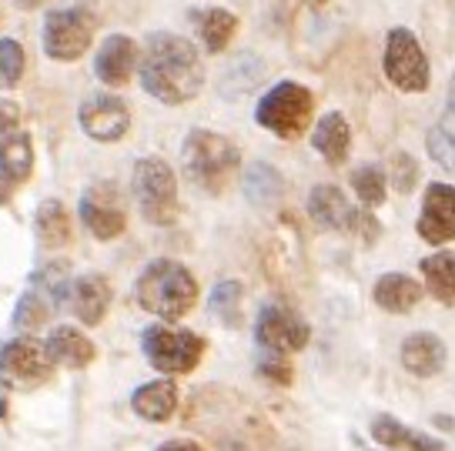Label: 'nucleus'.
Returning a JSON list of instances; mask_svg holds the SVG:
<instances>
[{
	"mask_svg": "<svg viewBox=\"0 0 455 451\" xmlns=\"http://www.w3.org/2000/svg\"><path fill=\"white\" fill-rule=\"evenodd\" d=\"M141 87L161 104H188L204 87V60L198 47L178 34H151L141 57Z\"/></svg>",
	"mask_w": 455,
	"mask_h": 451,
	"instance_id": "1",
	"label": "nucleus"
},
{
	"mask_svg": "<svg viewBox=\"0 0 455 451\" xmlns=\"http://www.w3.org/2000/svg\"><path fill=\"white\" fill-rule=\"evenodd\" d=\"M134 297L148 314H155L161 321H178L198 301V281L181 261L157 257L141 271V278L134 284Z\"/></svg>",
	"mask_w": 455,
	"mask_h": 451,
	"instance_id": "2",
	"label": "nucleus"
},
{
	"mask_svg": "<svg viewBox=\"0 0 455 451\" xmlns=\"http://www.w3.org/2000/svg\"><path fill=\"white\" fill-rule=\"evenodd\" d=\"M181 161H185L188 181L201 187L204 194H221L231 178L242 168V154L238 147L228 141L218 131H191L185 147H181Z\"/></svg>",
	"mask_w": 455,
	"mask_h": 451,
	"instance_id": "3",
	"label": "nucleus"
},
{
	"mask_svg": "<svg viewBox=\"0 0 455 451\" xmlns=\"http://www.w3.org/2000/svg\"><path fill=\"white\" fill-rule=\"evenodd\" d=\"M312 114H315L312 91L295 84V81H282V84H275L265 98L258 100L255 121L265 131H271L275 138L295 141V138H301L308 131Z\"/></svg>",
	"mask_w": 455,
	"mask_h": 451,
	"instance_id": "4",
	"label": "nucleus"
},
{
	"mask_svg": "<svg viewBox=\"0 0 455 451\" xmlns=\"http://www.w3.org/2000/svg\"><path fill=\"white\" fill-rule=\"evenodd\" d=\"M131 187L148 225H174L178 221V178L161 157H141L131 174Z\"/></svg>",
	"mask_w": 455,
	"mask_h": 451,
	"instance_id": "5",
	"label": "nucleus"
},
{
	"mask_svg": "<svg viewBox=\"0 0 455 451\" xmlns=\"http://www.w3.org/2000/svg\"><path fill=\"white\" fill-rule=\"evenodd\" d=\"M204 338L188 331V328H164L151 325L141 335V352L148 365L161 375H188L201 365L204 358Z\"/></svg>",
	"mask_w": 455,
	"mask_h": 451,
	"instance_id": "6",
	"label": "nucleus"
},
{
	"mask_svg": "<svg viewBox=\"0 0 455 451\" xmlns=\"http://www.w3.org/2000/svg\"><path fill=\"white\" fill-rule=\"evenodd\" d=\"M382 67H385L388 84L398 87V91H405V94H422V91H428V84H432L428 57L409 28L388 30Z\"/></svg>",
	"mask_w": 455,
	"mask_h": 451,
	"instance_id": "7",
	"label": "nucleus"
},
{
	"mask_svg": "<svg viewBox=\"0 0 455 451\" xmlns=\"http://www.w3.org/2000/svg\"><path fill=\"white\" fill-rule=\"evenodd\" d=\"M51 371H54V361L47 354V344L30 335L7 341L0 348V381L7 388H17V392L41 388L51 378Z\"/></svg>",
	"mask_w": 455,
	"mask_h": 451,
	"instance_id": "8",
	"label": "nucleus"
},
{
	"mask_svg": "<svg viewBox=\"0 0 455 451\" xmlns=\"http://www.w3.org/2000/svg\"><path fill=\"white\" fill-rule=\"evenodd\" d=\"M94 41V14L84 7H60L44 20V54L51 60H77Z\"/></svg>",
	"mask_w": 455,
	"mask_h": 451,
	"instance_id": "9",
	"label": "nucleus"
},
{
	"mask_svg": "<svg viewBox=\"0 0 455 451\" xmlns=\"http://www.w3.org/2000/svg\"><path fill=\"white\" fill-rule=\"evenodd\" d=\"M81 221L98 241H114L128 227V208L111 181H94L81 194Z\"/></svg>",
	"mask_w": 455,
	"mask_h": 451,
	"instance_id": "10",
	"label": "nucleus"
},
{
	"mask_svg": "<svg viewBox=\"0 0 455 451\" xmlns=\"http://www.w3.org/2000/svg\"><path fill=\"white\" fill-rule=\"evenodd\" d=\"M255 341L268 354H291L312 341V328L308 321H301L295 311L282 308V305H265L258 311Z\"/></svg>",
	"mask_w": 455,
	"mask_h": 451,
	"instance_id": "11",
	"label": "nucleus"
},
{
	"mask_svg": "<svg viewBox=\"0 0 455 451\" xmlns=\"http://www.w3.org/2000/svg\"><path fill=\"white\" fill-rule=\"evenodd\" d=\"M77 121L84 127V134L91 141L114 144L128 134L131 127V111L128 104L114 94H91L77 111Z\"/></svg>",
	"mask_w": 455,
	"mask_h": 451,
	"instance_id": "12",
	"label": "nucleus"
},
{
	"mask_svg": "<svg viewBox=\"0 0 455 451\" xmlns=\"http://www.w3.org/2000/svg\"><path fill=\"white\" fill-rule=\"evenodd\" d=\"M415 231H419V238L426 241V244H435V248L455 241V187L442 181L428 184Z\"/></svg>",
	"mask_w": 455,
	"mask_h": 451,
	"instance_id": "13",
	"label": "nucleus"
},
{
	"mask_svg": "<svg viewBox=\"0 0 455 451\" xmlns=\"http://www.w3.org/2000/svg\"><path fill=\"white\" fill-rule=\"evenodd\" d=\"M138 67V44L124 37V34H111L108 41L100 44L98 57H94V74L98 81L108 87H121L131 81V74Z\"/></svg>",
	"mask_w": 455,
	"mask_h": 451,
	"instance_id": "14",
	"label": "nucleus"
},
{
	"mask_svg": "<svg viewBox=\"0 0 455 451\" xmlns=\"http://www.w3.org/2000/svg\"><path fill=\"white\" fill-rule=\"evenodd\" d=\"M445 341L432 331H415L409 338L402 341V368L415 375V378H435L445 368Z\"/></svg>",
	"mask_w": 455,
	"mask_h": 451,
	"instance_id": "15",
	"label": "nucleus"
},
{
	"mask_svg": "<svg viewBox=\"0 0 455 451\" xmlns=\"http://www.w3.org/2000/svg\"><path fill=\"white\" fill-rule=\"evenodd\" d=\"M68 305H71L74 318L84 321L87 328L100 325L108 308H111V284H108V278H100V274H84V278L71 281Z\"/></svg>",
	"mask_w": 455,
	"mask_h": 451,
	"instance_id": "16",
	"label": "nucleus"
},
{
	"mask_svg": "<svg viewBox=\"0 0 455 451\" xmlns=\"http://www.w3.org/2000/svg\"><path fill=\"white\" fill-rule=\"evenodd\" d=\"M308 218L322 231H348L352 218H355V208L341 194V187H335V184H318V187H312V194H308Z\"/></svg>",
	"mask_w": 455,
	"mask_h": 451,
	"instance_id": "17",
	"label": "nucleus"
},
{
	"mask_svg": "<svg viewBox=\"0 0 455 451\" xmlns=\"http://www.w3.org/2000/svg\"><path fill=\"white\" fill-rule=\"evenodd\" d=\"M44 344H47V354H51L54 368L60 365V368H71V371H81V368H87L98 358L94 341L84 338V331H77V328H71V325L54 328Z\"/></svg>",
	"mask_w": 455,
	"mask_h": 451,
	"instance_id": "18",
	"label": "nucleus"
},
{
	"mask_svg": "<svg viewBox=\"0 0 455 451\" xmlns=\"http://www.w3.org/2000/svg\"><path fill=\"white\" fill-rule=\"evenodd\" d=\"M371 438L388 451H445L439 438H428L422 431H412L409 424H402L398 418L392 415H379L375 422H371Z\"/></svg>",
	"mask_w": 455,
	"mask_h": 451,
	"instance_id": "19",
	"label": "nucleus"
},
{
	"mask_svg": "<svg viewBox=\"0 0 455 451\" xmlns=\"http://www.w3.org/2000/svg\"><path fill=\"white\" fill-rule=\"evenodd\" d=\"M312 147L325 157L331 168L345 164V161H348V151H352V127H348V121H345L339 111L325 114V117L315 124Z\"/></svg>",
	"mask_w": 455,
	"mask_h": 451,
	"instance_id": "20",
	"label": "nucleus"
},
{
	"mask_svg": "<svg viewBox=\"0 0 455 451\" xmlns=\"http://www.w3.org/2000/svg\"><path fill=\"white\" fill-rule=\"evenodd\" d=\"M131 408H134V415H141L144 422H168L178 411V384L171 378L148 381L131 395Z\"/></svg>",
	"mask_w": 455,
	"mask_h": 451,
	"instance_id": "21",
	"label": "nucleus"
},
{
	"mask_svg": "<svg viewBox=\"0 0 455 451\" xmlns=\"http://www.w3.org/2000/svg\"><path fill=\"white\" fill-rule=\"evenodd\" d=\"M371 297H375V305L388 314H405V311H412L419 301H422V284L412 281L409 274H382L375 288H371Z\"/></svg>",
	"mask_w": 455,
	"mask_h": 451,
	"instance_id": "22",
	"label": "nucleus"
},
{
	"mask_svg": "<svg viewBox=\"0 0 455 451\" xmlns=\"http://www.w3.org/2000/svg\"><path fill=\"white\" fill-rule=\"evenodd\" d=\"M34 170V144L30 134L14 131L0 141V174L7 184H24Z\"/></svg>",
	"mask_w": 455,
	"mask_h": 451,
	"instance_id": "23",
	"label": "nucleus"
},
{
	"mask_svg": "<svg viewBox=\"0 0 455 451\" xmlns=\"http://www.w3.org/2000/svg\"><path fill=\"white\" fill-rule=\"evenodd\" d=\"M34 231L44 248H64V244H71V214L60 201H41L37 214H34Z\"/></svg>",
	"mask_w": 455,
	"mask_h": 451,
	"instance_id": "24",
	"label": "nucleus"
},
{
	"mask_svg": "<svg viewBox=\"0 0 455 451\" xmlns=\"http://www.w3.org/2000/svg\"><path fill=\"white\" fill-rule=\"evenodd\" d=\"M422 278H426V291L439 305H455V254L435 251L422 257Z\"/></svg>",
	"mask_w": 455,
	"mask_h": 451,
	"instance_id": "25",
	"label": "nucleus"
},
{
	"mask_svg": "<svg viewBox=\"0 0 455 451\" xmlns=\"http://www.w3.org/2000/svg\"><path fill=\"white\" fill-rule=\"evenodd\" d=\"M244 194H248V201L258 204V208H271V204L284 194V178L271 168V164L258 161V164H251L248 174H244Z\"/></svg>",
	"mask_w": 455,
	"mask_h": 451,
	"instance_id": "26",
	"label": "nucleus"
},
{
	"mask_svg": "<svg viewBox=\"0 0 455 451\" xmlns=\"http://www.w3.org/2000/svg\"><path fill=\"white\" fill-rule=\"evenodd\" d=\"M235 30H238V17L221 11V7H214V11H204L201 14V44H204V51L208 54H221L231 37H235Z\"/></svg>",
	"mask_w": 455,
	"mask_h": 451,
	"instance_id": "27",
	"label": "nucleus"
},
{
	"mask_svg": "<svg viewBox=\"0 0 455 451\" xmlns=\"http://www.w3.org/2000/svg\"><path fill=\"white\" fill-rule=\"evenodd\" d=\"M242 297H244V288L238 281L214 284L212 297H208V311H212L221 325L238 328L242 325Z\"/></svg>",
	"mask_w": 455,
	"mask_h": 451,
	"instance_id": "28",
	"label": "nucleus"
},
{
	"mask_svg": "<svg viewBox=\"0 0 455 451\" xmlns=\"http://www.w3.org/2000/svg\"><path fill=\"white\" fill-rule=\"evenodd\" d=\"M352 191L362 201V208H382L388 198V181H385V170L379 164H365L352 174Z\"/></svg>",
	"mask_w": 455,
	"mask_h": 451,
	"instance_id": "29",
	"label": "nucleus"
},
{
	"mask_svg": "<svg viewBox=\"0 0 455 451\" xmlns=\"http://www.w3.org/2000/svg\"><path fill=\"white\" fill-rule=\"evenodd\" d=\"M51 311H57L54 305H51V297L44 295L41 288H30L28 295L20 297V305H17V311H14V328H20V331H37V328L51 318Z\"/></svg>",
	"mask_w": 455,
	"mask_h": 451,
	"instance_id": "30",
	"label": "nucleus"
},
{
	"mask_svg": "<svg viewBox=\"0 0 455 451\" xmlns=\"http://www.w3.org/2000/svg\"><path fill=\"white\" fill-rule=\"evenodd\" d=\"M34 288H41L44 295L51 297V305L57 311L64 308V301H68V291H71V274H68V261H54V265H47V268L34 278Z\"/></svg>",
	"mask_w": 455,
	"mask_h": 451,
	"instance_id": "31",
	"label": "nucleus"
},
{
	"mask_svg": "<svg viewBox=\"0 0 455 451\" xmlns=\"http://www.w3.org/2000/svg\"><path fill=\"white\" fill-rule=\"evenodd\" d=\"M24 47L11 37H4L0 41V91H11V87L20 81V74H24Z\"/></svg>",
	"mask_w": 455,
	"mask_h": 451,
	"instance_id": "32",
	"label": "nucleus"
},
{
	"mask_svg": "<svg viewBox=\"0 0 455 451\" xmlns=\"http://www.w3.org/2000/svg\"><path fill=\"white\" fill-rule=\"evenodd\" d=\"M426 147H428V157H432L442 170L455 174V134L452 131H445V127H432V131H428V138H426Z\"/></svg>",
	"mask_w": 455,
	"mask_h": 451,
	"instance_id": "33",
	"label": "nucleus"
},
{
	"mask_svg": "<svg viewBox=\"0 0 455 451\" xmlns=\"http://www.w3.org/2000/svg\"><path fill=\"white\" fill-rule=\"evenodd\" d=\"M388 168H392V184H395L398 194H412L415 184H419V161L409 151H395Z\"/></svg>",
	"mask_w": 455,
	"mask_h": 451,
	"instance_id": "34",
	"label": "nucleus"
},
{
	"mask_svg": "<svg viewBox=\"0 0 455 451\" xmlns=\"http://www.w3.org/2000/svg\"><path fill=\"white\" fill-rule=\"evenodd\" d=\"M258 375L265 381H271V384H291V378H295V371H291V365L284 361V354H268L265 361H258Z\"/></svg>",
	"mask_w": 455,
	"mask_h": 451,
	"instance_id": "35",
	"label": "nucleus"
},
{
	"mask_svg": "<svg viewBox=\"0 0 455 451\" xmlns=\"http://www.w3.org/2000/svg\"><path fill=\"white\" fill-rule=\"evenodd\" d=\"M348 234H358L362 244H375L379 234H382V225L375 221V214H369V208H355V218H352Z\"/></svg>",
	"mask_w": 455,
	"mask_h": 451,
	"instance_id": "36",
	"label": "nucleus"
},
{
	"mask_svg": "<svg viewBox=\"0 0 455 451\" xmlns=\"http://www.w3.org/2000/svg\"><path fill=\"white\" fill-rule=\"evenodd\" d=\"M17 124H20V107H17L14 100H0V141L7 134H14Z\"/></svg>",
	"mask_w": 455,
	"mask_h": 451,
	"instance_id": "37",
	"label": "nucleus"
},
{
	"mask_svg": "<svg viewBox=\"0 0 455 451\" xmlns=\"http://www.w3.org/2000/svg\"><path fill=\"white\" fill-rule=\"evenodd\" d=\"M155 451H204L198 441H188V438H174V441H164V445H157Z\"/></svg>",
	"mask_w": 455,
	"mask_h": 451,
	"instance_id": "38",
	"label": "nucleus"
},
{
	"mask_svg": "<svg viewBox=\"0 0 455 451\" xmlns=\"http://www.w3.org/2000/svg\"><path fill=\"white\" fill-rule=\"evenodd\" d=\"M432 424H439L442 431H452V428H455V418H449V415H435V418H432Z\"/></svg>",
	"mask_w": 455,
	"mask_h": 451,
	"instance_id": "39",
	"label": "nucleus"
},
{
	"mask_svg": "<svg viewBox=\"0 0 455 451\" xmlns=\"http://www.w3.org/2000/svg\"><path fill=\"white\" fill-rule=\"evenodd\" d=\"M11 201V184L4 181V174H0V204H7Z\"/></svg>",
	"mask_w": 455,
	"mask_h": 451,
	"instance_id": "40",
	"label": "nucleus"
},
{
	"mask_svg": "<svg viewBox=\"0 0 455 451\" xmlns=\"http://www.w3.org/2000/svg\"><path fill=\"white\" fill-rule=\"evenodd\" d=\"M17 4H20L24 11H30V7H37V4H44V0H17Z\"/></svg>",
	"mask_w": 455,
	"mask_h": 451,
	"instance_id": "41",
	"label": "nucleus"
},
{
	"mask_svg": "<svg viewBox=\"0 0 455 451\" xmlns=\"http://www.w3.org/2000/svg\"><path fill=\"white\" fill-rule=\"evenodd\" d=\"M449 104H452V111H455V84H452V98H449Z\"/></svg>",
	"mask_w": 455,
	"mask_h": 451,
	"instance_id": "42",
	"label": "nucleus"
}]
</instances>
